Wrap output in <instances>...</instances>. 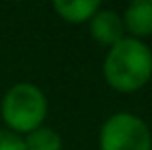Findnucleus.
<instances>
[{
	"label": "nucleus",
	"instance_id": "7ed1b4c3",
	"mask_svg": "<svg viewBox=\"0 0 152 150\" xmlns=\"http://www.w3.org/2000/svg\"><path fill=\"white\" fill-rule=\"evenodd\" d=\"M99 150H152L150 127L134 113H113L101 125Z\"/></svg>",
	"mask_w": 152,
	"mask_h": 150
},
{
	"label": "nucleus",
	"instance_id": "423d86ee",
	"mask_svg": "<svg viewBox=\"0 0 152 150\" xmlns=\"http://www.w3.org/2000/svg\"><path fill=\"white\" fill-rule=\"evenodd\" d=\"M51 6L62 21L72 25H82V23H88L97 15V10L101 8V2L99 0H70V2L56 0Z\"/></svg>",
	"mask_w": 152,
	"mask_h": 150
},
{
	"label": "nucleus",
	"instance_id": "6e6552de",
	"mask_svg": "<svg viewBox=\"0 0 152 150\" xmlns=\"http://www.w3.org/2000/svg\"><path fill=\"white\" fill-rule=\"evenodd\" d=\"M0 150H27L23 136L12 134L8 130H0Z\"/></svg>",
	"mask_w": 152,
	"mask_h": 150
},
{
	"label": "nucleus",
	"instance_id": "20e7f679",
	"mask_svg": "<svg viewBox=\"0 0 152 150\" xmlns=\"http://www.w3.org/2000/svg\"><path fill=\"white\" fill-rule=\"evenodd\" d=\"M88 31H91L93 39L105 48H113L117 41H121L126 37V27H124L121 15L111 8H99L97 15L88 21Z\"/></svg>",
	"mask_w": 152,
	"mask_h": 150
},
{
	"label": "nucleus",
	"instance_id": "f03ea898",
	"mask_svg": "<svg viewBox=\"0 0 152 150\" xmlns=\"http://www.w3.org/2000/svg\"><path fill=\"white\" fill-rule=\"evenodd\" d=\"M48 97L45 93L31 84V82H17L12 84L0 105L2 119L6 124V130L12 134H31L37 127H41L48 117Z\"/></svg>",
	"mask_w": 152,
	"mask_h": 150
},
{
	"label": "nucleus",
	"instance_id": "0eeeda50",
	"mask_svg": "<svg viewBox=\"0 0 152 150\" xmlns=\"http://www.w3.org/2000/svg\"><path fill=\"white\" fill-rule=\"evenodd\" d=\"M23 140H25L27 150H62V146H64L62 136L53 127H45V125L27 134Z\"/></svg>",
	"mask_w": 152,
	"mask_h": 150
},
{
	"label": "nucleus",
	"instance_id": "39448f33",
	"mask_svg": "<svg viewBox=\"0 0 152 150\" xmlns=\"http://www.w3.org/2000/svg\"><path fill=\"white\" fill-rule=\"evenodd\" d=\"M124 27L134 39H144L152 35V0H134L121 15Z\"/></svg>",
	"mask_w": 152,
	"mask_h": 150
},
{
	"label": "nucleus",
	"instance_id": "f257e3e1",
	"mask_svg": "<svg viewBox=\"0 0 152 150\" xmlns=\"http://www.w3.org/2000/svg\"><path fill=\"white\" fill-rule=\"evenodd\" d=\"M105 82L117 93H136L152 78V51L134 37H124L109 48L103 62Z\"/></svg>",
	"mask_w": 152,
	"mask_h": 150
}]
</instances>
